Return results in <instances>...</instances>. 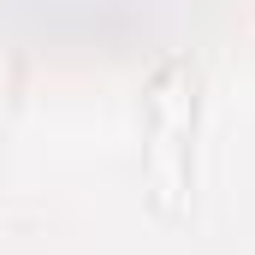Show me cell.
I'll list each match as a JSON object with an SVG mask.
<instances>
[{"instance_id": "obj_1", "label": "cell", "mask_w": 255, "mask_h": 255, "mask_svg": "<svg viewBox=\"0 0 255 255\" xmlns=\"http://www.w3.org/2000/svg\"><path fill=\"white\" fill-rule=\"evenodd\" d=\"M190 71L184 65H172L166 77H160V89H154V148H148V172H154V196H160V208L172 214L178 208V196H184V166L172 160L184 142L178 136H190Z\"/></svg>"}]
</instances>
